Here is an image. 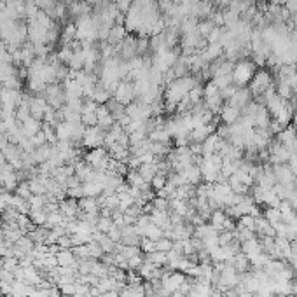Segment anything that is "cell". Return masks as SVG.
Returning <instances> with one entry per match:
<instances>
[{
	"instance_id": "9",
	"label": "cell",
	"mask_w": 297,
	"mask_h": 297,
	"mask_svg": "<svg viewBox=\"0 0 297 297\" xmlns=\"http://www.w3.org/2000/svg\"><path fill=\"white\" fill-rule=\"evenodd\" d=\"M16 196H20V198H23V200H27V201L30 200L31 191H30V185H28V180L18 184V187H16Z\"/></svg>"
},
{
	"instance_id": "7",
	"label": "cell",
	"mask_w": 297,
	"mask_h": 297,
	"mask_svg": "<svg viewBox=\"0 0 297 297\" xmlns=\"http://www.w3.org/2000/svg\"><path fill=\"white\" fill-rule=\"evenodd\" d=\"M21 129H23V133L27 135L28 138L30 137H33V135H37L42 129V121H39V119H35V118H28L27 121L21 124Z\"/></svg>"
},
{
	"instance_id": "6",
	"label": "cell",
	"mask_w": 297,
	"mask_h": 297,
	"mask_svg": "<svg viewBox=\"0 0 297 297\" xmlns=\"http://www.w3.org/2000/svg\"><path fill=\"white\" fill-rule=\"evenodd\" d=\"M126 35H128V31H126L124 25H114V27L110 28L109 40H107V42H109L110 46H119V44L126 39Z\"/></svg>"
},
{
	"instance_id": "10",
	"label": "cell",
	"mask_w": 297,
	"mask_h": 297,
	"mask_svg": "<svg viewBox=\"0 0 297 297\" xmlns=\"http://www.w3.org/2000/svg\"><path fill=\"white\" fill-rule=\"evenodd\" d=\"M81 122L86 128H91V126H96L98 124V118H96V112L94 114H81Z\"/></svg>"
},
{
	"instance_id": "1",
	"label": "cell",
	"mask_w": 297,
	"mask_h": 297,
	"mask_svg": "<svg viewBox=\"0 0 297 297\" xmlns=\"http://www.w3.org/2000/svg\"><path fill=\"white\" fill-rule=\"evenodd\" d=\"M255 72V63L254 61H238L235 63V70H233V84H236V88H243L246 84H250V81L254 79Z\"/></svg>"
},
{
	"instance_id": "8",
	"label": "cell",
	"mask_w": 297,
	"mask_h": 297,
	"mask_svg": "<svg viewBox=\"0 0 297 297\" xmlns=\"http://www.w3.org/2000/svg\"><path fill=\"white\" fill-rule=\"evenodd\" d=\"M166 184H168V177H166V173H161V172L150 180V185H152L154 191H161Z\"/></svg>"
},
{
	"instance_id": "12",
	"label": "cell",
	"mask_w": 297,
	"mask_h": 297,
	"mask_svg": "<svg viewBox=\"0 0 297 297\" xmlns=\"http://www.w3.org/2000/svg\"><path fill=\"white\" fill-rule=\"evenodd\" d=\"M86 2L91 5V7H93V5H98V4H100V2H102V0H86Z\"/></svg>"
},
{
	"instance_id": "3",
	"label": "cell",
	"mask_w": 297,
	"mask_h": 297,
	"mask_svg": "<svg viewBox=\"0 0 297 297\" xmlns=\"http://www.w3.org/2000/svg\"><path fill=\"white\" fill-rule=\"evenodd\" d=\"M112 98L116 100V102H119L121 105H129V103L133 102L135 98H137V93H135V84L131 81H121L118 84V88H116V91H114Z\"/></svg>"
},
{
	"instance_id": "11",
	"label": "cell",
	"mask_w": 297,
	"mask_h": 297,
	"mask_svg": "<svg viewBox=\"0 0 297 297\" xmlns=\"http://www.w3.org/2000/svg\"><path fill=\"white\" fill-rule=\"evenodd\" d=\"M142 250H144V252H148V254L156 252V241H152V239L145 238L144 241H142Z\"/></svg>"
},
{
	"instance_id": "4",
	"label": "cell",
	"mask_w": 297,
	"mask_h": 297,
	"mask_svg": "<svg viewBox=\"0 0 297 297\" xmlns=\"http://www.w3.org/2000/svg\"><path fill=\"white\" fill-rule=\"evenodd\" d=\"M103 138H105V131H103L100 126H91L86 128L84 131V137H82V145L88 148H96L103 147Z\"/></svg>"
},
{
	"instance_id": "2",
	"label": "cell",
	"mask_w": 297,
	"mask_h": 297,
	"mask_svg": "<svg viewBox=\"0 0 297 297\" xmlns=\"http://www.w3.org/2000/svg\"><path fill=\"white\" fill-rule=\"evenodd\" d=\"M269 89H273V79L271 74L266 70H257L254 79L250 81V93L254 96H264Z\"/></svg>"
},
{
	"instance_id": "5",
	"label": "cell",
	"mask_w": 297,
	"mask_h": 297,
	"mask_svg": "<svg viewBox=\"0 0 297 297\" xmlns=\"http://www.w3.org/2000/svg\"><path fill=\"white\" fill-rule=\"evenodd\" d=\"M239 118H241V109L231 105V103H227V105H224L222 109H220V119H222L227 126L235 124Z\"/></svg>"
}]
</instances>
